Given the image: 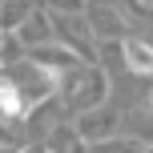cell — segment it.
<instances>
[{"label": "cell", "mask_w": 153, "mask_h": 153, "mask_svg": "<svg viewBox=\"0 0 153 153\" xmlns=\"http://www.w3.org/2000/svg\"><path fill=\"white\" fill-rule=\"evenodd\" d=\"M109 89H113V73L101 65H76L61 81V101L69 113H89L97 105H109Z\"/></svg>", "instance_id": "1"}, {"label": "cell", "mask_w": 153, "mask_h": 153, "mask_svg": "<svg viewBox=\"0 0 153 153\" xmlns=\"http://www.w3.org/2000/svg\"><path fill=\"white\" fill-rule=\"evenodd\" d=\"M121 121H125V113L109 101V105H97V109H89V113H81L76 117V137L85 141V145H101V141H109V137H121Z\"/></svg>", "instance_id": "2"}, {"label": "cell", "mask_w": 153, "mask_h": 153, "mask_svg": "<svg viewBox=\"0 0 153 153\" xmlns=\"http://www.w3.org/2000/svg\"><path fill=\"white\" fill-rule=\"evenodd\" d=\"M89 28H93V36L97 40H125V16H121V8L113 4V0H89Z\"/></svg>", "instance_id": "3"}, {"label": "cell", "mask_w": 153, "mask_h": 153, "mask_svg": "<svg viewBox=\"0 0 153 153\" xmlns=\"http://www.w3.org/2000/svg\"><path fill=\"white\" fill-rule=\"evenodd\" d=\"M16 40H20V48H24V53H32V48H40V45H53V40H56V32H53V12L36 8V12H32L28 20L20 24Z\"/></svg>", "instance_id": "4"}, {"label": "cell", "mask_w": 153, "mask_h": 153, "mask_svg": "<svg viewBox=\"0 0 153 153\" xmlns=\"http://www.w3.org/2000/svg\"><path fill=\"white\" fill-rule=\"evenodd\" d=\"M28 61H32V65H40V69H48V73H61V76H65V73H73L76 65H81V56H76L73 48H65V45H56V40H53V45L32 48Z\"/></svg>", "instance_id": "5"}, {"label": "cell", "mask_w": 153, "mask_h": 153, "mask_svg": "<svg viewBox=\"0 0 153 153\" xmlns=\"http://www.w3.org/2000/svg\"><path fill=\"white\" fill-rule=\"evenodd\" d=\"M121 61L133 76H153V45L141 36H125L121 40Z\"/></svg>", "instance_id": "6"}, {"label": "cell", "mask_w": 153, "mask_h": 153, "mask_svg": "<svg viewBox=\"0 0 153 153\" xmlns=\"http://www.w3.org/2000/svg\"><path fill=\"white\" fill-rule=\"evenodd\" d=\"M36 0H0V36H16L20 24L36 12Z\"/></svg>", "instance_id": "7"}, {"label": "cell", "mask_w": 153, "mask_h": 153, "mask_svg": "<svg viewBox=\"0 0 153 153\" xmlns=\"http://www.w3.org/2000/svg\"><path fill=\"white\" fill-rule=\"evenodd\" d=\"M89 153H145V145L121 133V137H109V141H101V145H89Z\"/></svg>", "instance_id": "8"}, {"label": "cell", "mask_w": 153, "mask_h": 153, "mask_svg": "<svg viewBox=\"0 0 153 153\" xmlns=\"http://www.w3.org/2000/svg\"><path fill=\"white\" fill-rule=\"evenodd\" d=\"M45 12H53V16H85L89 12V0H45Z\"/></svg>", "instance_id": "9"}, {"label": "cell", "mask_w": 153, "mask_h": 153, "mask_svg": "<svg viewBox=\"0 0 153 153\" xmlns=\"http://www.w3.org/2000/svg\"><path fill=\"white\" fill-rule=\"evenodd\" d=\"M0 153H48L45 141H28V145H0Z\"/></svg>", "instance_id": "10"}, {"label": "cell", "mask_w": 153, "mask_h": 153, "mask_svg": "<svg viewBox=\"0 0 153 153\" xmlns=\"http://www.w3.org/2000/svg\"><path fill=\"white\" fill-rule=\"evenodd\" d=\"M4 73H8V65H4V61H0V81H4Z\"/></svg>", "instance_id": "11"}, {"label": "cell", "mask_w": 153, "mask_h": 153, "mask_svg": "<svg viewBox=\"0 0 153 153\" xmlns=\"http://www.w3.org/2000/svg\"><path fill=\"white\" fill-rule=\"evenodd\" d=\"M145 109H149V113H153V93H149V101H145Z\"/></svg>", "instance_id": "12"}, {"label": "cell", "mask_w": 153, "mask_h": 153, "mask_svg": "<svg viewBox=\"0 0 153 153\" xmlns=\"http://www.w3.org/2000/svg\"><path fill=\"white\" fill-rule=\"evenodd\" d=\"M145 153H153V145H145Z\"/></svg>", "instance_id": "13"}]
</instances>
